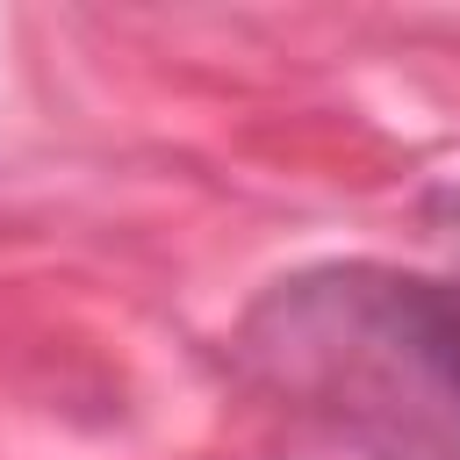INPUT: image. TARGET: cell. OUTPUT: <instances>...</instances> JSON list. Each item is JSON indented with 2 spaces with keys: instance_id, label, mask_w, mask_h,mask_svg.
Segmentation results:
<instances>
[{
  "instance_id": "1",
  "label": "cell",
  "mask_w": 460,
  "mask_h": 460,
  "mask_svg": "<svg viewBox=\"0 0 460 460\" xmlns=\"http://www.w3.org/2000/svg\"><path fill=\"white\" fill-rule=\"evenodd\" d=\"M244 367L388 460H460V295L381 266L280 280L244 316Z\"/></svg>"
}]
</instances>
